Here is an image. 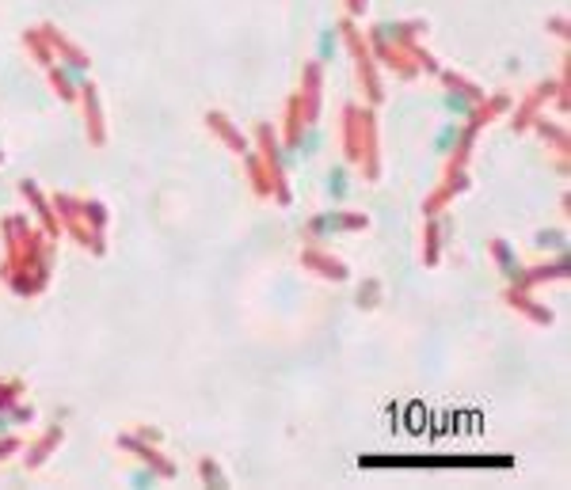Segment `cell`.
<instances>
[{
  "instance_id": "6da1fadb",
  "label": "cell",
  "mask_w": 571,
  "mask_h": 490,
  "mask_svg": "<svg viewBox=\"0 0 571 490\" xmlns=\"http://www.w3.org/2000/svg\"><path fill=\"white\" fill-rule=\"evenodd\" d=\"M461 141V122L457 118H449V122H442V129L434 133V152L438 156H446V152H454V144Z\"/></svg>"
},
{
  "instance_id": "7a4b0ae2",
  "label": "cell",
  "mask_w": 571,
  "mask_h": 490,
  "mask_svg": "<svg viewBox=\"0 0 571 490\" xmlns=\"http://www.w3.org/2000/svg\"><path fill=\"white\" fill-rule=\"evenodd\" d=\"M335 50H339V31L324 27L320 35H316V61H335Z\"/></svg>"
},
{
  "instance_id": "3957f363",
  "label": "cell",
  "mask_w": 571,
  "mask_h": 490,
  "mask_svg": "<svg viewBox=\"0 0 571 490\" xmlns=\"http://www.w3.org/2000/svg\"><path fill=\"white\" fill-rule=\"evenodd\" d=\"M442 107L449 110V114H457V118H472V110H476V107H472V99H465L461 92H446Z\"/></svg>"
},
{
  "instance_id": "277c9868",
  "label": "cell",
  "mask_w": 571,
  "mask_h": 490,
  "mask_svg": "<svg viewBox=\"0 0 571 490\" xmlns=\"http://www.w3.org/2000/svg\"><path fill=\"white\" fill-rule=\"evenodd\" d=\"M320 144H324V133L316 129V126H309V129H305L301 137H298V144H293V149H298V156H313L316 149H320Z\"/></svg>"
},
{
  "instance_id": "5b68a950",
  "label": "cell",
  "mask_w": 571,
  "mask_h": 490,
  "mask_svg": "<svg viewBox=\"0 0 571 490\" xmlns=\"http://www.w3.org/2000/svg\"><path fill=\"white\" fill-rule=\"evenodd\" d=\"M328 198H335V202H343V198H347V171L343 168L328 171Z\"/></svg>"
},
{
  "instance_id": "8992f818",
  "label": "cell",
  "mask_w": 571,
  "mask_h": 490,
  "mask_svg": "<svg viewBox=\"0 0 571 490\" xmlns=\"http://www.w3.org/2000/svg\"><path fill=\"white\" fill-rule=\"evenodd\" d=\"M61 76H65V84H69V87H80L88 69H84V61H61Z\"/></svg>"
},
{
  "instance_id": "52a82bcc",
  "label": "cell",
  "mask_w": 571,
  "mask_h": 490,
  "mask_svg": "<svg viewBox=\"0 0 571 490\" xmlns=\"http://www.w3.org/2000/svg\"><path fill=\"white\" fill-rule=\"evenodd\" d=\"M126 483H130V486H152V483H157V475L145 472V467H134V472L126 475Z\"/></svg>"
},
{
  "instance_id": "ba28073f",
  "label": "cell",
  "mask_w": 571,
  "mask_h": 490,
  "mask_svg": "<svg viewBox=\"0 0 571 490\" xmlns=\"http://www.w3.org/2000/svg\"><path fill=\"white\" fill-rule=\"evenodd\" d=\"M332 228H339V217H335V213H328V217H320V220H313V232H316V236H324V232H332Z\"/></svg>"
},
{
  "instance_id": "9c48e42d",
  "label": "cell",
  "mask_w": 571,
  "mask_h": 490,
  "mask_svg": "<svg viewBox=\"0 0 571 490\" xmlns=\"http://www.w3.org/2000/svg\"><path fill=\"white\" fill-rule=\"evenodd\" d=\"M499 259H503V266H507V277H518V266H514L510 247H499Z\"/></svg>"
}]
</instances>
